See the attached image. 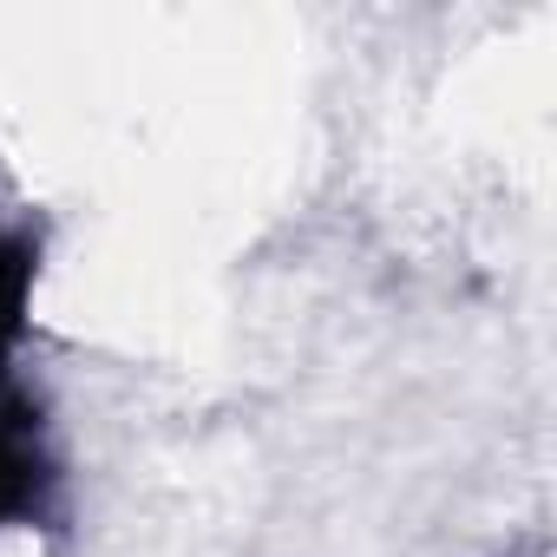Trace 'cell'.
<instances>
[{
  "label": "cell",
  "instance_id": "cell-1",
  "mask_svg": "<svg viewBox=\"0 0 557 557\" xmlns=\"http://www.w3.org/2000/svg\"><path fill=\"white\" fill-rule=\"evenodd\" d=\"M60 511V453L27 387L0 374V531L47 524Z\"/></svg>",
  "mask_w": 557,
  "mask_h": 557
},
{
  "label": "cell",
  "instance_id": "cell-2",
  "mask_svg": "<svg viewBox=\"0 0 557 557\" xmlns=\"http://www.w3.org/2000/svg\"><path fill=\"white\" fill-rule=\"evenodd\" d=\"M34 275H40V243L21 236V230H0V374H8V355L27 335Z\"/></svg>",
  "mask_w": 557,
  "mask_h": 557
}]
</instances>
